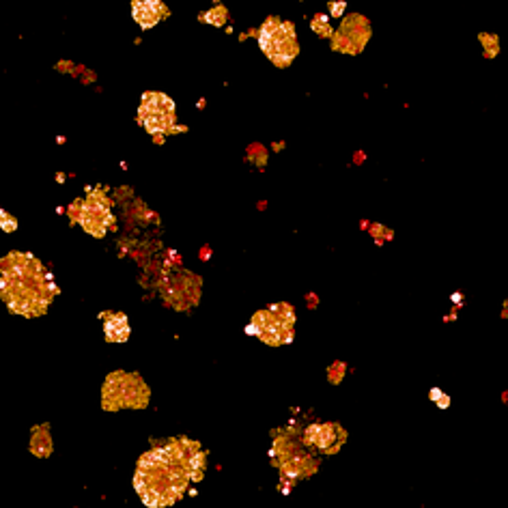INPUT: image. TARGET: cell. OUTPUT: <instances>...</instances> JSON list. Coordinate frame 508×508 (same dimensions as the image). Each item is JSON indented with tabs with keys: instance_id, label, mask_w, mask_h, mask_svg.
<instances>
[{
	"instance_id": "obj_17",
	"label": "cell",
	"mask_w": 508,
	"mask_h": 508,
	"mask_svg": "<svg viewBox=\"0 0 508 508\" xmlns=\"http://www.w3.org/2000/svg\"><path fill=\"white\" fill-rule=\"evenodd\" d=\"M0 226H3V229H5L7 233H11V231H15V229H17V222H15L9 213H3V211H0Z\"/></svg>"
},
{
	"instance_id": "obj_5",
	"label": "cell",
	"mask_w": 508,
	"mask_h": 508,
	"mask_svg": "<svg viewBox=\"0 0 508 508\" xmlns=\"http://www.w3.org/2000/svg\"><path fill=\"white\" fill-rule=\"evenodd\" d=\"M149 403L147 384L134 373H112L104 386V407L108 411L142 409Z\"/></svg>"
},
{
	"instance_id": "obj_3",
	"label": "cell",
	"mask_w": 508,
	"mask_h": 508,
	"mask_svg": "<svg viewBox=\"0 0 508 508\" xmlns=\"http://www.w3.org/2000/svg\"><path fill=\"white\" fill-rule=\"evenodd\" d=\"M295 328V312L289 304H271L265 310H259L252 316L248 332L254 334L259 340L271 347L287 344L293 340Z\"/></svg>"
},
{
	"instance_id": "obj_10",
	"label": "cell",
	"mask_w": 508,
	"mask_h": 508,
	"mask_svg": "<svg viewBox=\"0 0 508 508\" xmlns=\"http://www.w3.org/2000/svg\"><path fill=\"white\" fill-rule=\"evenodd\" d=\"M304 441L321 452H336L344 441V431L338 424H312L306 429Z\"/></svg>"
},
{
	"instance_id": "obj_13",
	"label": "cell",
	"mask_w": 508,
	"mask_h": 508,
	"mask_svg": "<svg viewBox=\"0 0 508 508\" xmlns=\"http://www.w3.org/2000/svg\"><path fill=\"white\" fill-rule=\"evenodd\" d=\"M30 450L33 455L37 457H48L52 452V439H50V431L48 426H37V429L33 431V437H30Z\"/></svg>"
},
{
	"instance_id": "obj_4",
	"label": "cell",
	"mask_w": 508,
	"mask_h": 508,
	"mask_svg": "<svg viewBox=\"0 0 508 508\" xmlns=\"http://www.w3.org/2000/svg\"><path fill=\"white\" fill-rule=\"evenodd\" d=\"M259 45L276 67H289L299 52L293 24L278 17H269L259 28Z\"/></svg>"
},
{
	"instance_id": "obj_2",
	"label": "cell",
	"mask_w": 508,
	"mask_h": 508,
	"mask_svg": "<svg viewBox=\"0 0 508 508\" xmlns=\"http://www.w3.org/2000/svg\"><path fill=\"white\" fill-rule=\"evenodd\" d=\"M56 284L41 263L26 252H11L0 261V297L13 312L39 316L48 310Z\"/></svg>"
},
{
	"instance_id": "obj_19",
	"label": "cell",
	"mask_w": 508,
	"mask_h": 508,
	"mask_svg": "<svg viewBox=\"0 0 508 508\" xmlns=\"http://www.w3.org/2000/svg\"><path fill=\"white\" fill-rule=\"evenodd\" d=\"M330 11H332V15H340L342 11H344V3H330Z\"/></svg>"
},
{
	"instance_id": "obj_6",
	"label": "cell",
	"mask_w": 508,
	"mask_h": 508,
	"mask_svg": "<svg viewBox=\"0 0 508 508\" xmlns=\"http://www.w3.org/2000/svg\"><path fill=\"white\" fill-rule=\"evenodd\" d=\"M138 116L149 134H168L175 125V102L164 93H144Z\"/></svg>"
},
{
	"instance_id": "obj_9",
	"label": "cell",
	"mask_w": 508,
	"mask_h": 508,
	"mask_svg": "<svg viewBox=\"0 0 508 508\" xmlns=\"http://www.w3.org/2000/svg\"><path fill=\"white\" fill-rule=\"evenodd\" d=\"M370 39V24L360 13H351L340 24V28L332 35V48L344 54H358L364 50Z\"/></svg>"
},
{
	"instance_id": "obj_8",
	"label": "cell",
	"mask_w": 508,
	"mask_h": 508,
	"mask_svg": "<svg viewBox=\"0 0 508 508\" xmlns=\"http://www.w3.org/2000/svg\"><path fill=\"white\" fill-rule=\"evenodd\" d=\"M271 459H274V463L280 467V471H282L287 478H304V476H310L316 469L314 459L308 457L306 452L297 450L295 443L291 439H284V437H280L274 443V448H271Z\"/></svg>"
},
{
	"instance_id": "obj_12",
	"label": "cell",
	"mask_w": 508,
	"mask_h": 508,
	"mask_svg": "<svg viewBox=\"0 0 508 508\" xmlns=\"http://www.w3.org/2000/svg\"><path fill=\"white\" fill-rule=\"evenodd\" d=\"M104 330H106V338L112 342H125L130 338V323H127V316L119 314V312H110L104 316Z\"/></svg>"
},
{
	"instance_id": "obj_1",
	"label": "cell",
	"mask_w": 508,
	"mask_h": 508,
	"mask_svg": "<svg viewBox=\"0 0 508 508\" xmlns=\"http://www.w3.org/2000/svg\"><path fill=\"white\" fill-rule=\"evenodd\" d=\"M205 471V452L192 439H172L142 455L136 469V491L151 508L172 506L192 480Z\"/></svg>"
},
{
	"instance_id": "obj_18",
	"label": "cell",
	"mask_w": 508,
	"mask_h": 508,
	"mask_svg": "<svg viewBox=\"0 0 508 508\" xmlns=\"http://www.w3.org/2000/svg\"><path fill=\"white\" fill-rule=\"evenodd\" d=\"M342 373H344V364H334V368H330V381L338 384L342 379Z\"/></svg>"
},
{
	"instance_id": "obj_16",
	"label": "cell",
	"mask_w": 508,
	"mask_h": 508,
	"mask_svg": "<svg viewBox=\"0 0 508 508\" xmlns=\"http://www.w3.org/2000/svg\"><path fill=\"white\" fill-rule=\"evenodd\" d=\"M480 41L485 43V56H495L497 54V37H493V35H480Z\"/></svg>"
},
{
	"instance_id": "obj_7",
	"label": "cell",
	"mask_w": 508,
	"mask_h": 508,
	"mask_svg": "<svg viewBox=\"0 0 508 508\" xmlns=\"http://www.w3.org/2000/svg\"><path fill=\"white\" fill-rule=\"evenodd\" d=\"M71 215L76 217V220L84 226V231L90 233L93 237H104L108 226L112 224V215L110 211H108V203L106 198L95 192L88 196V201H78L76 207L71 205Z\"/></svg>"
},
{
	"instance_id": "obj_15",
	"label": "cell",
	"mask_w": 508,
	"mask_h": 508,
	"mask_svg": "<svg viewBox=\"0 0 508 508\" xmlns=\"http://www.w3.org/2000/svg\"><path fill=\"white\" fill-rule=\"evenodd\" d=\"M312 30H316V35L321 37H332V28L328 24V15H316L312 20Z\"/></svg>"
},
{
	"instance_id": "obj_11",
	"label": "cell",
	"mask_w": 508,
	"mask_h": 508,
	"mask_svg": "<svg viewBox=\"0 0 508 508\" xmlns=\"http://www.w3.org/2000/svg\"><path fill=\"white\" fill-rule=\"evenodd\" d=\"M132 11H134V20L142 28H153L160 20H164L168 15L166 5L160 3V0H134Z\"/></svg>"
},
{
	"instance_id": "obj_14",
	"label": "cell",
	"mask_w": 508,
	"mask_h": 508,
	"mask_svg": "<svg viewBox=\"0 0 508 508\" xmlns=\"http://www.w3.org/2000/svg\"><path fill=\"white\" fill-rule=\"evenodd\" d=\"M201 20H203V22H209L211 26H224V22H226V11H224L222 7H217V9H213V11L203 13Z\"/></svg>"
}]
</instances>
